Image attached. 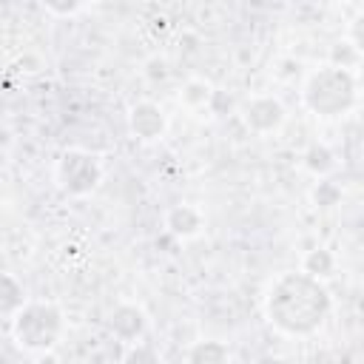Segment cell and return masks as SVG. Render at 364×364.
Listing matches in <instances>:
<instances>
[{
    "instance_id": "cell-5",
    "label": "cell",
    "mask_w": 364,
    "mask_h": 364,
    "mask_svg": "<svg viewBox=\"0 0 364 364\" xmlns=\"http://www.w3.org/2000/svg\"><path fill=\"white\" fill-rule=\"evenodd\" d=\"M245 122L256 134H270L284 122V108L273 97H256L245 105Z\"/></svg>"
},
{
    "instance_id": "cell-8",
    "label": "cell",
    "mask_w": 364,
    "mask_h": 364,
    "mask_svg": "<svg viewBox=\"0 0 364 364\" xmlns=\"http://www.w3.org/2000/svg\"><path fill=\"white\" fill-rule=\"evenodd\" d=\"M165 225H168L171 233H176V236H193V233H199V228H202V213H199L196 208H191V205H176V208L168 210Z\"/></svg>"
},
{
    "instance_id": "cell-9",
    "label": "cell",
    "mask_w": 364,
    "mask_h": 364,
    "mask_svg": "<svg viewBox=\"0 0 364 364\" xmlns=\"http://www.w3.org/2000/svg\"><path fill=\"white\" fill-rule=\"evenodd\" d=\"M188 364H230V353L222 341H196L188 350Z\"/></svg>"
},
{
    "instance_id": "cell-15",
    "label": "cell",
    "mask_w": 364,
    "mask_h": 364,
    "mask_svg": "<svg viewBox=\"0 0 364 364\" xmlns=\"http://www.w3.org/2000/svg\"><path fill=\"white\" fill-rule=\"evenodd\" d=\"M182 97H185V102L199 105V102H205V100L210 97V88H208L205 82H191V85H188V91H185Z\"/></svg>"
},
{
    "instance_id": "cell-2",
    "label": "cell",
    "mask_w": 364,
    "mask_h": 364,
    "mask_svg": "<svg viewBox=\"0 0 364 364\" xmlns=\"http://www.w3.org/2000/svg\"><path fill=\"white\" fill-rule=\"evenodd\" d=\"M304 105L318 117H341L355 105V77L350 68L324 65L304 82Z\"/></svg>"
},
{
    "instance_id": "cell-16",
    "label": "cell",
    "mask_w": 364,
    "mask_h": 364,
    "mask_svg": "<svg viewBox=\"0 0 364 364\" xmlns=\"http://www.w3.org/2000/svg\"><path fill=\"white\" fill-rule=\"evenodd\" d=\"M85 6H80V3H46V11L48 14H77Z\"/></svg>"
},
{
    "instance_id": "cell-14",
    "label": "cell",
    "mask_w": 364,
    "mask_h": 364,
    "mask_svg": "<svg viewBox=\"0 0 364 364\" xmlns=\"http://www.w3.org/2000/svg\"><path fill=\"white\" fill-rule=\"evenodd\" d=\"M316 202L321 205V208H330V205H336L338 199H341V191L333 185V182H318V188H316Z\"/></svg>"
},
{
    "instance_id": "cell-1",
    "label": "cell",
    "mask_w": 364,
    "mask_h": 364,
    "mask_svg": "<svg viewBox=\"0 0 364 364\" xmlns=\"http://www.w3.org/2000/svg\"><path fill=\"white\" fill-rule=\"evenodd\" d=\"M267 321L287 336L316 333L330 313L327 287L307 273H284L273 282L264 301Z\"/></svg>"
},
{
    "instance_id": "cell-10",
    "label": "cell",
    "mask_w": 364,
    "mask_h": 364,
    "mask_svg": "<svg viewBox=\"0 0 364 364\" xmlns=\"http://www.w3.org/2000/svg\"><path fill=\"white\" fill-rule=\"evenodd\" d=\"M23 304H26L23 284H20L14 276L0 273V313H3V316H14Z\"/></svg>"
},
{
    "instance_id": "cell-12",
    "label": "cell",
    "mask_w": 364,
    "mask_h": 364,
    "mask_svg": "<svg viewBox=\"0 0 364 364\" xmlns=\"http://www.w3.org/2000/svg\"><path fill=\"white\" fill-rule=\"evenodd\" d=\"M301 273H307V276H313V279L330 276V273H333V256H330V250H324V247L310 250V253L304 256V270H301Z\"/></svg>"
},
{
    "instance_id": "cell-11",
    "label": "cell",
    "mask_w": 364,
    "mask_h": 364,
    "mask_svg": "<svg viewBox=\"0 0 364 364\" xmlns=\"http://www.w3.org/2000/svg\"><path fill=\"white\" fill-rule=\"evenodd\" d=\"M304 162H307V168H310L313 173H327V171L336 165V156H333V151H330L327 145L316 142V145H310V148H307Z\"/></svg>"
},
{
    "instance_id": "cell-4",
    "label": "cell",
    "mask_w": 364,
    "mask_h": 364,
    "mask_svg": "<svg viewBox=\"0 0 364 364\" xmlns=\"http://www.w3.org/2000/svg\"><path fill=\"white\" fill-rule=\"evenodd\" d=\"M100 179H102V168L85 151H65L57 162V182L71 196L91 193L100 185Z\"/></svg>"
},
{
    "instance_id": "cell-7",
    "label": "cell",
    "mask_w": 364,
    "mask_h": 364,
    "mask_svg": "<svg viewBox=\"0 0 364 364\" xmlns=\"http://www.w3.org/2000/svg\"><path fill=\"white\" fill-rule=\"evenodd\" d=\"M145 313L136 307V304H119V307H114V313H111V330H114V336L117 338H122V341H134V338H139L142 333H145Z\"/></svg>"
},
{
    "instance_id": "cell-13",
    "label": "cell",
    "mask_w": 364,
    "mask_h": 364,
    "mask_svg": "<svg viewBox=\"0 0 364 364\" xmlns=\"http://www.w3.org/2000/svg\"><path fill=\"white\" fill-rule=\"evenodd\" d=\"M122 364H159V353L151 344H134L128 347Z\"/></svg>"
},
{
    "instance_id": "cell-3",
    "label": "cell",
    "mask_w": 364,
    "mask_h": 364,
    "mask_svg": "<svg viewBox=\"0 0 364 364\" xmlns=\"http://www.w3.org/2000/svg\"><path fill=\"white\" fill-rule=\"evenodd\" d=\"M63 333V313L51 301H28L14 313L11 336L23 350H48Z\"/></svg>"
},
{
    "instance_id": "cell-6",
    "label": "cell",
    "mask_w": 364,
    "mask_h": 364,
    "mask_svg": "<svg viewBox=\"0 0 364 364\" xmlns=\"http://www.w3.org/2000/svg\"><path fill=\"white\" fill-rule=\"evenodd\" d=\"M128 125L131 134L139 139H156L165 131V117L154 102H136L128 114Z\"/></svg>"
}]
</instances>
